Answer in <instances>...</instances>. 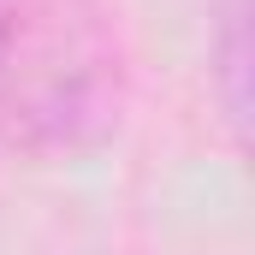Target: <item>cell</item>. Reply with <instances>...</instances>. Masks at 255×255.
I'll return each instance as SVG.
<instances>
[{
  "label": "cell",
  "instance_id": "1",
  "mask_svg": "<svg viewBox=\"0 0 255 255\" xmlns=\"http://www.w3.org/2000/svg\"><path fill=\"white\" fill-rule=\"evenodd\" d=\"M130 71L107 0H0V148L89 154L125 119Z\"/></svg>",
  "mask_w": 255,
  "mask_h": 255
},
{
  "label": "cell",
  "instance_id": "2",
  "mask_svg": "<svg viewBox=\"0 0 255 255\" xmlns=\"http://www.w3.org/2000/svg\"><path fill=\"white\" fill-rule=\"evenodd\" d=\"M214 6V42H208V60H214V89H220V107L232 119V136L250 142V6L255 0H208Z\"/></svg>",
  "mask_w": 255,
  "mask_h": 255
}]
</instances>
